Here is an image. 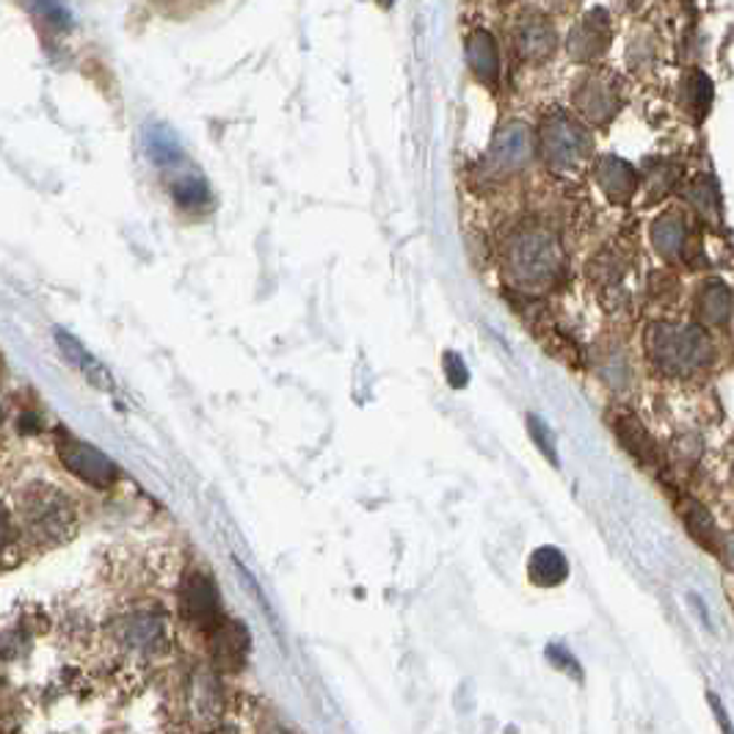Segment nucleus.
Returning <instances> with one entry per match:
<instances>
[{
  "instance_id": "1a4fd4ad",
  "label": "nucleus",
  "mask_w": 734,
  "mask_h": 734,
  "mask_svg": "<svg viewBox=\"0 0 734 734\" xmlns=\"http://www.w3.org/2000/svg\"><path fill=\"white\" fill-rule=\"evenodd\" d=\"M514 48L530 64H541L555 53L558 48V33L545 17H525L514 33Z\"/></svg>"
},
{
  "instance_id": "aec40b11",
  "label": "nucleus",
  "mask_w": 734,
  "mask_h": 734,
  "mask_svg": "<svg viewBox=\"0 0 734 734\" xmlns=\"http://www.w3.org/2000/svg\"><path fill=\"white\" fill-rule=\"evenodd\" d=\"M172 194H175V201L183 207V210H205L210 207V185L201 175H183L180 180L172 185Z\"/></svg>"
},
{
  "instance_id": "f257e3e1",
  "label": "nucleus",
  "mask_w": 734,
  "mask_h": 734,
  "mask_svg": "<svg viewBox=\"0 0 734 734\" xmlns=\"http://www.w3.org/2000/svg\"><path fill=\"white\" fill-rule=\"evenodd\" d=\"M503 268L514 288L541 293L558 282L564 251H560L558 238L545 227H523L508 238Z\"/></svg>"
},
{
  "instance_id": "7ed1b4c3",
  "label": "nucleus",
  "mask_w": 734,
  "mask_h": 734,
  "mask_svg": "<svg viewBox=\"0 0 734 734\" xmlns=\"http://www.w3.org/2000/svg\"><path fill=\"white\" fill-rule=\"evenodd\" d=\"M539 147L541 158L547 161L552 172L571 175V172H577L586 164L588 153H591V136H588L586 127L575 116L552 114L541 125Z\"/></svg>"
},
{
  "instance_id": "5701e85b",
  "label": "nucleus",
  "mask_w": 734,
  "mask_h": 734,
  "mask_svg": "<svg viewBox=\"0 0 734 734\" xmlns=\"http://www.w3.org/2000/svg\"><path fill=\"white\" fill-rule=\"evenodd\" d=\"M688 92H691V111H696L699 116H704L713 105V83L704 72H693L691 83H688Z\"/></svg>"
},
{
  "instance_id": "a878e982",
  "label": "nucleus",
  "mask_w": 734,
  "mask_h": 734,
  "mask_svg": "<svg viewBox=\"0 0 734 734\" xmlns=\"http://www.w3.org/2000/svg\"><path fill=\"white\" fill-rule=\"evenodd\" d=\"M710 704H713L715 715H719V719H721V730H724V734H730V721H726L724 710H721V702H719V699L713 696V693H710Z\"/></svg>"
},
{
  "instance_id": "6ab92c4d",
  "label": "nucleus",
  "mask_w": 734,
  "mask_h": 734,
  "mask_svg": "<svg viewBox=\"0 0 734 734\" xmlns=\"http://www.w3.org/2000/svg\"><path fill=\"white\" fill-rule=\"evenodd\" d=\"M144 147H147L149 161L158 166H175L183 161L180 142H177L175 133L164 125H155L144 133Z\"/></svg>"
},
{
  "instance_id": "f03ea898",
  "label": "nucleus",
  "mask_w": 734,
  "mask_h": 734,
  "mask_svg": "<svg viewBox=\"0 0 734 734\" xmlns=\"http://www.w3.org/2000/svg\"><path fill=\"white\" fill-rule=\"evenodd\" d=\"M647 349L652 365L665 375L688 379L715 362V343L702 327H680V323H658L649 329Z\"/></svg>"
},
{
  "instance_id": "412c9836",
  "label": "nucleus",
  "mask_w": 734,
  "mask_h": 734,
  "mask_svg": "<svg viewBox=\"0 0 734 734\" xmlns=\"http://www.w3.org/2000/svg\"><path fill=\"white\" fill-rule=\"evenodd\" d=\"M246 649H249V635H246V627L232 621V624L224 627L216 635V658L224 665H238L244 663Z\"/></svg>"
},
{
  "instance_id": "ddd939ff",
  "label": "nucleus",
  "mask_w": 734,
  "mask_h": 734,
  "mask_svg": "<svg viewBox=\"0 0 734 734\" xmlns=\"http://www.w3.org/2000/svg\"><path fill=\"white\" fill-rule=\"evenodd\" d=\"M597 183L613 201H630L638 190V172L616 155H604L597 164Z\"/></svg>"
},
{
  "instance_id": "f3484780",
  "label": "nucleus",
  "mask_w": 734,
  "mask_h": 734,
  "mask_svg": "<svg viewBox=\"0 0 734 734\" xmlns=\"http://www.w3.org/2000/svg\"><path fill=\"white\" fill-rule=\"evenodd\" d=\"M55 343H59V349H61V354H64V360L72 362V365L81 370V373L86 375V379L92 381L94 386H100V390H114V379H111L108 368H105L103 362L94 360V356L89 354V351L83 349V345L77 343V340L72 338V334L61 332V329H59V332H55Z\"/></svg>"
},
{
  "instance_id": "20e7f679",
  "label": "nucleus",
  "mask_w": 734,
  "mask_h": 734,
  "mask_svg": "<svg viewBox=\"0 0 734 734\" xmlns=\"http://www.w3.org/2000/svg\"><path fill=\"white\" fill-rule=\"evenodd\" d=\"M22 517H25L28 530L37 536H53L61 539L66 534V528L72 525V511L70 503L53 492L50 486H33L25 497H22L20 506Z\"/></svg>"
},
{
  "instance_id": "9d476101",
  "label": "nucleus",
  "mask_w": 734,
  "mask_h": 734,
  "mask_svg": "<svg viewBox=\"0 0 734 734\" xmlns=\"http://www.w3.org/2000/svg\"><path fill=\"white\" fill-rule=\"evenodd\" d=\"M467 64L484 86H497V81H500V53H497L495 37H492L486 28H475V31L469 33Z\"/></svg>"
},
{
  "instance_id": "a211bd4d",
  "label": "nucleus",
  "mask_w": 734,
  "mask_h": 734,
  "mask_svg": "<svg viewBox=\"0 0 734 734\" xmlns=\"http://www.w3.org/2000/svg\"><path fill=\"white\" fill-rule=\"evenodd\" d=\"M528 571H530V580H534L536 586L555 588V586H560L566 577H569V560H566V555L560 552L558 547L547 545V547H539V550H534V555H530Z\"/></svg>"
},
{
  "instance_id": "4468645a",
  "label": "nucleus",
  "mask_w": 734,
  "mask_h": 734,
  "mask_svg": "<svg viewBox=\"0 0 734 734\" xmlns=\"http://www.w3.org/2000/svg\"><path fill=\"white\" fill-rule=\"evenodd\" d=\"M652 246L663 260L676 262L682 260L688 246V221L680 213H663L658 221L652 224Z\"/></svg>"
},
{
  "instance_id": "39448f33",
  "label": "nucleus",
  "mask_w": 734,
  "mask_h": 734,
  "mask_svg": "<svg viewBox=\"0 0 734 734\" xmlns=\"http://www.w3.org/2000/svg\"><path fill=\"white\" fill-rule=\"evenodd\" d=\"M61 462L70 473H75L77 478H83L86 484L97 486V489H108L116 480V467L105 453H100L97 447L86 445V442H77L75 436H61L59 442Z\"/></svg>"
},
{
  "instance_id": "b1692460",
  "label": "nucleus",
  "mask_w": 734,
  "mask_h": 734,
  "mask_svg": "<svg viewBox=\"0 0 734 734\" xmlns=\"http://www.w3.org/2000/svg\"><path fill=\"white\" fill-rule=\"evenodd\" d=\"M445 373H447V384L451 386H456V390H464V386H467L469 370L456 351H447L445 354Z\"/></svg>"
},
{
  "instance_id": "f8f14e48",
  "label": "nucleus",
  "mask_w": 734,
  "mask_h": 734,
  "mask_svg": "<svg viewBox=\"0 0 734 734\" xmlns=\"http://www.w3.org/2000/svg\"><path fill=\"white\" fill-rule=\"evenodd\" d=\"M613 431L616 436H619L621 445H624V451L632 453L643 467H658L660 464L658 445H654L652 434L643 428V423L635 417V414H624V412L616 414Z\"/></svg>"
},
{
  "instance_id": "dca6fc26",
  "label": "nucleus",
  "mask_w": 734,
  "mask_h": 734,
  "mask_svg": "<svg viewBox=\"0 0 734 734\" xmlns=\"http://www.w3.org/2000/svg\"><path fill=\"white\" fill-rule=\"evenodd\" d=\"M696 312L707 327L713 329H726L732 321V290L726 288V282L713 279V282L704 285L696 296Z\"/></svg>"
},
{
  "instance_id": "393cba45",
  "label": "nucleus",
  "mask_w": 734,
  "mask_h": 734,
  "mask_svg": "<svg viewBox=\"0 0 734 734\" xmlns=\"http://www.w3.org/2000/svg\"><path fill=\"white\" fill-rule=\"evenodd\" d=\"M547 654H550V658H558V660H555V663H558V669L569 671V674L575 676V680H582V671L577 669V660L571 658V654L566 652L564 647H550V649H547Z\"/></svg>"
},
{
  "instance_id": "0eeeda50",
  "label": "nucleus",
  "mask_w": 734,
  "mask_h": 734,
  "mask_svg": "<svg viewBox=\"0 0 734 734\" xmlns=\"http://www.w3.org/2000/svg\"><path fill=\"white\" fill-rule=\"evenodd\" d=\"M608 44H610V22L602 9H593L591 14L582 17L569 33L571 59L582 61V64L597 61L599 55L608 53Z\"/></svg>"
},
{
  "instance_id": "2eb2a0df",
  "label": "nucleus",
  "mask_w": 734,
  "mask_h": 734,
  "mask_svg": "<svg viewBox=\"0 0 734 734\" xmlns=\"http://www.w3.org/2000/svg\"><path fill=\"white\" fill-rule=\"evenodd\" d=\"M680 517L685 523L688 534L699 541L707 552L719 555L721 552V534L719 525H715L713 514L702 506L699 500H691V497H680Z\"/></svg>"
},
{
  "instance_id": "6e6552de",
  "label": "nucleus",
  "mask_w": 734,
  "mask_h": 734,
  "mask_svg": "<svg viewBox=\"0 0 734 734\" xmlns=\"http://www.w3.org/2000/svg\"><path fill=\"white\" fill-rule=\"evenodd\" d=\"M575 105L586 120L602 125V122L613 120L616 111H619V89L610 81H604L602 75H591L586 77V81L580 83V89L575 92Z\"/></svg>"
},
{
  "instance_id": "4be33fe9",
  "label": "nucleus",
  "mask_w": 734,
  "mask_h": 734,
  "mask_svg": "<svg viewBox=\"0 0 734 734\" xmlns=\"http://www.w3.org/2000/svg\"><path fill=\"white\" fill-rule=\"evenodd\" d=\"M528 431H530V436H534L536 447L545 453L547 462H550L552 467H558L560 464L558 462V442H555V434H552L550 425H547L539 414H528Z\"/></svg>"
},
{
  "instance_id": "9b49d317",
  "label": "nucleus",
  "mask_w": 734,
  "mask_h": 734,
  "mask_svg": "<svg viewBox=\"0 0 734 734\" xmlns=\"http://www.w3.org/2000/svg\"><path fill=\"white\" fill-rule=\"evenodd\" d=\"M183 610L194 624L201 627L216 624L218 613H221V604H218V591L216 586H213L210 577L194 575L188 582H185Z\"/></svg>"
},
{
  "instance_id": "bb28decb",
  "label": "nucleus",
  "mask_w": 734,
  "mask_h": 734,
  "mask_svg": "<svg viewBox=\"0 0 734 734\" xmlns=\"http://www.w3.org/2000/svg\"><path fill=\"white\" fill-rule=\"evenodd\" d=\"M9 536H11L9 519H6V514L0 511V552H3V547H6V541H9Z\"/></svg>"
},
{
  "instance_id": "423d86ee",
  "label": "nucleus",
  "mask_w": 734,
  "mask_h": 734,
  "mask_svg": "<svg viewBox=\"0 0 734 734\" xmlns=\"http://www.w3.org/2000/svg\"><path fill=\"white\" fill-rule=\"evenodd\" d=\"M534 158V136H530V127L523 125V122H514V125L503 127L497 133L495 144L489 149V158H486V166H489V175H500L508 177L514 172L525 169Z\"/></svg>"
}]
</instances>
